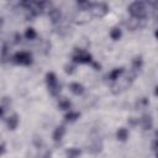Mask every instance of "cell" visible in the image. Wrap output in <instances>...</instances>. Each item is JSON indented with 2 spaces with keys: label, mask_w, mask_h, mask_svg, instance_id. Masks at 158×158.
Segmentation results:
<instances>
[{
  "label": "cell",
  "mask_w": 158,
  "mask_h": 158,
  "mask_svg": "<svg viewBox=\"0 0 158 158\" xmlns=\"http://www.w3.org/2000/svg\"><path fill=\"white\" fill-rule=\"evenodd\" d=\"M90 15L93 17H104L109 12V6L105 2H91V6L89 9Z\"/></svg>",
  "instance_id": "3"
},
{
  "label": "cell",
  "mask_w": 158,
  "mask_h": 158,
  "mask_svg": "<svg viewBox=\"0 0 158 158\" xmlns=\"http://www.w3.org/2000/svg\"><path fill=\"white\" fill-rule=\"evenodd\" d=\"M110 37H111L114 41H118V40L121 38V30L117 28V27L112 28L111 32H110Z\"/></svg>",
  "instance_id": "19"
},
{
  "label": "cell",
  "mask_w": 158,
  "mask_h": 158,
  "mask_svg": "<svg viewBox=\"0 0 158 158\" xmlns=\"http://www.w3.org/2000/svg\"><path fill=\"white\" fill-rule=\"evenodd\" d=\"M116 138L118 141H122V142L126 141L128 138V131H127V128H125V127L118 128L117 132H116Z\"/></svg>",
  "instance_id": "14"
},
{
  "label": "cell",
  "mask_w": 158,
  "mask_h": 158,
  "mask_svg": "<svg viewBox=\"0 0 158 158\" xmlns=\"http://www.w3.org/2000/svg\"><path fill=\"white\" fill-rule=\"evenodd\" d=\"M139 122H141V126H142V128H143V130H151V128H152V126H153L152 116H151V115H148V114H144V115L141 117Z\"/></svg>",
  "instance_id": "9"
},
{
  "label": "cell",
  "mask_w": 158,
  "mask_h": 158,
  "mask_svg": "<svg viewBox=\"0 0 158 158\" xmlns=\"http://www.w3.org/2000/svg\"><path fill=\"white\" fill-rule=\"evenodd\" d=\"M46 81H47V85H48V90L51 93L52 96H57L60 91V85L58 84L57 81V77L53 72H49L47 73L46 75Z\"/></svg>",
  "instance_id": "4"
},
{
  "label": "cell",
  "mask_w": 158,
  "mask_h": 158,
  "mask_svg": "<svg viewBox=\"0 0 158 158\" xmlns=\"http://www.w3.org/2000/svg\"><path fill=\"white\" fill-rule=\"evenodd\" d=\"M157 158H158V152H157Z\"/></svg>",
  "instance_id": "30"
},
{
  "label": "cell",
  "mask_w": 158,
  "mask_h": 158,
  "mask_svg": "<svg viewBox=\"0 0 158 158\" xmlns=\"http://www.w3.org/2000/svg\"><path fill=\"white\" fill-rule=\"evenodd\" d=\"M48 16H49V19H51V21H52L53 23H58V22L60 21V19H62V12H60L59 9L52 7V9L48 11Z\"/></svg>",
  "instance_id": "8"
},
{
  "label": "cell",
  "mask_w": 158,
  "mask_h": 158,
  "mask_svg": "<svg viewBox=\"0 0 158 158\" xmlns=\"http://www.w3.org/2000/svg\"><path fill=\"white\" fill-rule=\"evenodd\" d=\"M154 94L158 96V86H156V90H154Z\"/></svg>",
  "instance_id": "27"
},
{
  "label": "cell",
  "mask_w": 158,
  "mask_h": 158,
  "mask_svg": "<svg viewBox=\"0 0 158 158\" xmlns=\"http://www.w3.org/2000/svg\"><path fill=\"white\" fill-rule=\"evenodd\" d=\"M143 65V60H142V57H136L133 60H132V69L138 72Z\"/></svg>",
  "instance_id": "18"
},
{
  "label": "cell",
  "mask_w": 158,
  "mask_h": 158,
  "mask_svg": "<svg viewBox=\"0 0 158 158\" xmlns=\"http://www.w3.org/2000/svg\"><path fill=\"white\" fill-rule=\"evenodd\" d=\"M69 89L74 95H81L84 93V86L79 83H70Z\"/></svg>",
  "instance_id": "13"
},
{
  "label": "cell",
  "mask_w": 158,
  "mask_h": 158,
  "mask_svg": "<svg viewBox=\"0 0 158 158\" xmlns=\"http://www.w3.org/2000/svg\"><path fill=\"white\" fill-rule=\"evenodd\" d=\"M128 12L131 14L132 17L146 20V19H147V7H146V2H143V1H135V2L130 4V6H128Z\"/></svg>",
  "instance_id": "2"
},
{
  "label": "cell",
  "mask_w": 158,
  "mask_h": 158,
  "mask_svg": "<svg viewBox=\"0 0 158 158\" xmlns=\"http://www.w3.org/2000/svg\"><path fill=\"white\" fill-rule=\"evenodd\" d=\"M151 5L154 6V10H156V12H154V17H156V20L158 21V1H156V2H151Z\"/></svg>",
  "instance_id": "22"
},
{
  "label": "cell",
  "mask_w": 158,
  "mask_h": 158,
  "mask_svg": "<svg viewBox=\"0 0 158 158\" xmlns=\"http://www.w3.org/2000/svg\"><path fill=\"white\" fill-rule=\"evenodd\" d=\"M70 106H72V104H70V101H69L68 99H65V98L59 99V101H58V107H59L60 110L68 111V110L70 109Z\"/></svg>",
  "instance_id": "17"
},
{
  "label": "cell",
  "mask_w": 158,
  "mask_h": 158,
  "mask_svg": "<svg viewBox=\"0 0 158 158\" xmlns=\"http://www.w3.org/2000/svg\"><path fill=\"white\" fill-rule=\"evenodd\" d=\"M12 60H14V63H16V64L30 65V64L32 63V54L28 53V52L21 51V52H17V53L14 54Z\"/></svg>",
  "instance_id": "5"
},
{
  "label": "cell",
  "mask_w": 158,
  "mask_h": 158,
  "mask_svg": "<svg viewBox=\"0 0 158 158\" xmlns=\"http://www.w3.org/2000/svg\"><path fill=\"white\" fill-rule=\"evenodd\" d=\"M93 65H94V67H95L96 69H99V68H100V65H99L98 63H93Z\"/></svg>",
  "instance_id": "26"
},
{
  "label": "cell",
  "mask_w": 158,
  "mask_h": 158,
  "mask_svg": "<svg viewBox=\"0 0 158 158\" xmlns=\"http://www.w3.org/2000/svg\"><path fill=\"white\" fill-rule=\"evenodd\" d=\"M146 23V20H142V19H136V17H131L128 21L125 22V25L130 28V30H137V28H141L143 27Z\"/></svg>",
  "instance_id": "7"
},
{
  "label": "cell",
  "mask_w": 158,
  "mask_h": 158,
  "mask_svg": "<svg viewBox=\"0 0 158 158\" xmlns=\"http://www.w3.org/2000/svg\"><path fill=\"white\" fill-rule=\"evenodd\" d=\"M136 77H137V72L132 69L127 75H125L123 78H118L116 81H114V84L111 86V91L114 94H118V93L126 90L133 83V80L136 79Z\"/></svg>",
  "instance_id": "1"
},
{
  "label": "cell",
  "mask_w": 158,
  "mask_h": 158,
  "mask_svg": "<svg viewBox=\"0 0 158 158\" xmlns=\"http://www.w3.org/2000/svg\"><path fill=\"white\" fill-rule=\"evenodd\" d=\"M10 104H11V101H10V99L9 98H6V96H4L2 99H1V117L4 118V116H5V111H6V109L7 107H10Z\"/></svg>",
  "instance_id": "16"
},
{
  "label": "cell",
  "mask_w": 158,
  "mask_h": 158,
  "mask_svg": "<svg viewBox=\"0 0 158 158\" xmlns=\"http://www.w3.org/2000/svg\"><path fill=\"white\" fill-rule=\"evenodd\" d=\"M156 138L158 139V131H156Z\"/></svg>",
  "instance_id": "29"
},
{
  "label": "cell",
  "mask_w": 158,
  "mask_h": 158,
  "mask_svg": "<svg viewBox=\"0 0 158 158\" xmlns=\"http://www.w3.org/2000/svg\"><path fill=\"white\" fill-rule=\"evenodd\" d=\"M65 72H67L68 74H72V73L74 72V65H67V67H65Z\"/></svg>",
  "instance_id": "23"
},
{
  "label": "cell",
  "mask_w": 158,
  "mask_h": 158,
  "mask_svg": "<svg viewBox=\"0 0 158 158\" xmlns=\"http://www.w3.org/2000/svg\"><path fill=\"white\" fill-rule=\"evenodd\" d=\"M25 37H26L27 40H35V38L37 37V33H36V31H35L32 27H30V28L26 30V32H25Z\"/></svg>",
  "instance_id": "21"
},
{
  "label": "cell",
  "mask_w": 158,
  "mask_h": 158,
  "mask_svg": "<svg viewBox=\"0 0 158 158\" xmlns=\"http://www.w3.org/2000/svg\"><path fill=\"white\" fill-rule=\"evenodd\" d=\"M80 153H81V151H80L79 148H75V147L69 148V149H67V152H65L67 158H79Z\"/></svg>",
  "instance_id": "15"
},
{
  "label": "cell",
  "mask_w": 158,
  "mask_h": 158,
  "mask_svg": "<svg viewBox=\"0 0 158 158\" xmlns=\"http://www.w3.org/2000/svg\"><path fill=\"white\" fill-rule=\"evenodd\" d=\"M73 62L74 63H91L93 58H91V54H89L88 52L83 49H75L73 54Z\"/></svg>",
  "instance_id": "6"
},
{
  "label": "cell",
  "mask_w": 158,
  "mask_h": 158,
  "mask_svg": "<svg viewBox=\"0 0 158 158\" xmlns=\"http://www.w3.org/2000/svg\"><path fill=\"white\" fill-rule=\"evenodd\" d=\"M152 148L156 151V152H158V139L156 138V141L153 142V144H152Z\"/></svg>",
  "instance_id": "24"
},
{
  "label": "cell",
  "mask_w": 158,
  "mask_h": 158,
  "mask_svg": "<svg viewBox=\"0 0 158 158\" xmlns=\"http://www.w3.org/2000/svg\"><path fill=\"white\" fill-rule=\"evenodd\" d=\"M64 135H65V127L64 126H58L53 132V141L54 142H60L62 138L64 137Z\"/></svg>",
  "instance_id": "12"
},
{
  "label": "cell",
  "mask_w": 158,
  "mask_h": 158,
  "mask_svg": "<svg viewBox=\"0 0 158 158\" xmlns=\"http://www.w3.org/2000/svg\"><path fill=\"white\" fill-rule=\"evenodd\" d=\"M125 73V69L122 68V67H120V68H115V69H112L109 74H107V78L110 79V80H112V81H116L118 78H121V75Z\"/></svg>",
  "instance_id": "10"
},
{
  "label": "cell",
  "mask_w": 158,
  "mask_h": 158,
  "mask_svg": "<svg viewBox=\"0 0 158 158\" xmlns=\"http://www.w3.org/2000/svg\"><path fill=\"white\" fill-rule=\"evenodd\" d=\"M154 36H156V38H158V30L154 32Z\"/></svg>",
  "instance_id": "28"
},
{
  "label": "cell",
  "mask_w": 158,
  "mask_h": 158,
  "mask_svg": "<svg viewBox=\"0 0 158 158\" xmlns=\"http://www.w3.org/2000/svg\"><path fill=\"white\" fill-rule=\"evenodd\" d=\"M6 152V146H5V142L1 143V154H5Z\"/></svg>",
  "instance_id": "25"
},
{
  "label": "cell",
  "mask_w": 158,
  "mask_h": 158,
  "mask_svg": "<svg viewBox=\"0 0 158 158\" xmlns=\"http://www.w3.org/2000/svg\"><path fill=\"white\" fill-rule=\"evenodd\" d=\"M17 125H19V116L16 114H14L6 118V126L9 130H11V131L15 130L17 127Z\"/></svg>",
  "instance_id": "11"
},
{
  "label": "cell",
  "mask_w": 158,
  "mask_h": 158,
  "mask_svg": "<svg viewBox=\"0 0 158 158\" xmlns=\"http://www.w3.org/2000/svg\"><path fill=\"white\" fill-rule=\"evenodd\" d=\"M79 116H80L79 112H77V111H69L65 115V120L67 121H75V120L79 118Z\"/></svg>",
  "instance_id": "20"
}]
</instances>
